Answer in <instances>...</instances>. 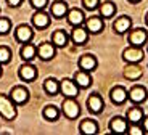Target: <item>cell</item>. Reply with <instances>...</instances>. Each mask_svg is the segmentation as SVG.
<instances>
[{
	"mask_svg": "<svg viewBox=\"0 0 148 135\" xmlns=\"http://www.w3.org/2000/svg\"><path fill=\"white\" fill-rule=\"evenodd\" d=\"M18 74H19V79L21 80H24V82H32L37 77V69H36V66H32V64H23L19 68Z\"/></svg>",
	"mask_w": 148,
	"mask_h": 135,
	"instance_id": "5bb4252c",
	"label": "cell"
},
{
	"mask_svg": "<svg viewBox=\"0 0 148 135\" xmlns=\"http://www.w3.org/2000/svg\"><path fill=\"white\" fill-rule=\"evenodd\" d=\"M127 93H129V100L132 103H142V101H145L147 97H148L147 88L142 87V85H134Z\"/></svg>",
	"mask_w": 148,
	"mask_h": 135,
	"instance_id": "7c38bea8",
	"label": "cell"
},
{
	"mask_svg": "<svg viewBox=\"0 0 148 135\" xmlns=\"http://www.w3.org/2000/svg\"><path fill=\"white\" fill-rule=\"evenodd\" d=\"M100 16L101 18H113L116 13V5L113 3V2H103V3H100Z\"/></svg>",
	"mask_w": 148,
	"mask_h": 135,
	"instance_id": "484cf974",
	"label": "cell"
},
{
	"mask_svg": "<svg viewBox=\"0 0 148 135\" xmlns=\"http://www.w3.org/2000/svg\"><path fill=\"white\" fill-rule=\"evenodd\" d=\"M60 93H63L66 98H76L79 95V85L74 79H64L60 82Z\"/></svg>",
	"mask_w": 148,
	"mask_h": 135,
	"instance_id": "277c9868",
	"label": "cell"
},
{
	"mask_svg": "<svg viewBox=\"0 0 148 135\" xmlns=\"http://www.w3.org/2000/svg\"><path fill=\"white\" fill-rule=\"evenodd\" d=\"M37 56V47H34L31 42H26L23 44V48H21V58L26 60V61H31Z\"/></svg>",
	"mask_w": 148,
	"mask_h": 135,
	"instance_id": "cb8c5ba5",
	"label": "cell"
},
{
	"mask_svg": "<svg viewBox=\"0 0 148 135\" xmlns=\"http://www.w3.org/2000/svg\"><path fill=\"white\" fill-rule=\"evenodd\" d=\"M130 3H137V2H140V0H129Z\"/></svg>",
	"mask_w": 148,
	"mask_h": 135,
	"instance_id": "d590c367",
	"label": "cell"
},
{
	"mask_svg": "<svg viewBox=\"0 0 148 135\" xmlns=\"http://www.w3.org/2000/svg\"><path fill=\"white\" fill-rule=\"evenodd\" d=\"M79 130H81V134H84V135H93V134L98 132V124H97L93 119H85V121L81 122Z\"/></svg>",
	"mask_w": 148,
	"mask_h": 135,
	"instance_id": "603a6c76",
	"label": "cell"
},
{
	"mask_svg": "<svg viewBox=\"0 0 148 135\" xmlns=\"http://www.w3.org/2000/svg\"><path fill=\"white\" fill-rule=\"evenodd\" d=\"M16 103L7 95H0V116L7 121H13L18 116V111H16Z\"/></svg>",
	"mask_w": 148,
	"mask_h": 135,
	"instance_id": "6da1fadb",
	"label": "cell"
},
{
	"mask_svg": "<svg viewBox=\"0 0 148 135\" xmlns=\"http://www.w3.org/2000/svg\"><path fill=\"white\" fill-rule=\"evenodd\" d=\"M31 5H32L36 10H44L48 5V0H31Z\"/></svg>",
	"mask_w": 148,
	"mask_h": 135,
	"instance_id": "1f68e13d",
	"label": "cell"
},
{
	"mask_svg": "<svg viewBox=\"0 0 148 135\" xmlns=\"http://www.w3.org/2000/svg\"><path fill=\"white\" fill-rule=\"evenodd\" d=\"M130 29H132V19H130L129 16H119V18H116V21L113 23V31H114L116 34H119V36L129 32Z\"/></svg>",
	"mask_w": 148,
	"mask_h": 135,
	"instance_id": "52a82bcc",
	"label": "cell"
},
{
	"mask_svg": "<svg viewBox=\"0 0 148 135\" xmlns=\"http://www.w3.org/2000/svg\"><path fill=\"white\" fill-rule=\"evenodd\" d=\"M127 121L132 122V124H140L142 121H143V110L138 108V106H132L127 110Z\"/></svg>",
	"mask_w": 148,
	"mask_h": 135,
	"instance_id": "7402d4cb",
	"label": "cell"
},
{
	"mask_svg": "<svg viewBox=\"0 0 148 135\" xmlns=\"http://www.w3.org/2000/svg\"><path fill=\"white\" fill-rule=\"evenodd\" d=\"M147 24H148V13H147Z\"/></svg>",
	"mask_w": 148,
	"mask_h": 135,
	"instance_id": "74e56055",
	"label": "cell"
},
{
	"mask_svg": "<svg viewBox=\"0 0 148 135\" xmlns=\"http://www.w3.org/2000/svg\"><path fill=\"white\" fill-rule=\"evenodd\" d=\"M82 5H84V8L92 11L100 7V0H82Z\"/></svg>",
	"mask_w": 148,
	"mask_h": 135,
	"instance_id": "4dcf8cb0",
	"label": "cell"
},
{
	"mask_svg": "<svg viewBox=\"0 0 148 135\" xmlns=\"http://www.w3.org/2000/svg\"><path fill=\"white\" fill-rule=\"evenodd\" d=\"M87 108H89V111H90V113H93V114L101 113L103 108H105L103 98H101L98 93H92V95L87 98Z\"/></svg>",
	"mask_w": 148,
	"mask_h": 135,
	"instance_id": "9c48e42d",
	"label": "cell"
},
{
	"mask_svg": "<svg viewBox=\"0 0 148 135\" xmlns=\"http://www.w3.org/2000/svg\"><path fill=\"white\" fill-rule=\"evenodd\" d=\"M52 44L55 45V47H66L68 44V34L64 32L63 29H58L55 31V32L52 34Z\"/></svg>",
	"mask_w": 148,
	"mask_h": 135,
	"instance_id": "d4e9b609",
	"label": "cell"
},
{
	"mask_svg": "<svg viewBox=\"0 0 148 135\" xmlns=\"http://www.w3.org/2000/svg\"><path fill=\"white\" fill-rule=\"evenodd\" d=\"M55 45L52 44V42H44V44L39 45V48H37V55H39V58L44 60V61H48V60H52L53 56H55L56 50H55Z\"/></svg>",
	"mask_w": 148,
	"mask_h": 135,
	"instance_id": "30bf717a",
	"label": "cell"
},
{
	"mask_svg": "<svg viewBox=\"0 0 148 135\" xmlns=\"http://www.w3.org/2000/svg\"><path fill=\"white\" fill-rule=\"evenodd\" d=\"M61 111L68 119L73 121V119H77V116L81 114V106L74 98H66L61 105Z\"/></svg>",
	"mask_w": 148,
	"mask_h": 135,
	"instance_id": "3957f363",
	"label": "cell"
},
{
	"mask_svg": "<svg viewBox=\"0 0 148 135\" xmlns=\"http://www.w3.org/2000/svg\"><path fill=\"white\" fill-rule=\"evenodd\" d=\"M21 2H23V0H7V3L10 5V7H13V8L19 7V5H21Z\"/></svg>",
	"mask_w": 148,
	"mask_h": 135,
	"instance_id": "836d02e7",
	"label": "cell"
},
{
	"mask_svg": "<svg viewBox=\"0 0 148 135\" xmlns=\"http://www.w3.org/2000/svg\"><path fill=\"white\" fill-rule=\"evenodd\" d=\"M84 27L89 31V34H98L103 31L105 27V23L101 16H90L84 21Z\"/></svg>",
	"mask_w": 148,
	"mask_h": 135,
	"instance_id": "8992f818",
	"label": "cell"
},
{
	"mask_svg": "<svg viewBox=\"0 0 148 135\" xmlns=\"http://www.w3.org/2000/svg\"><path fill=\"white\" fill-rule=\"evenodd\" d=\"M10 98L13 100L16 105H23V103H26L27 100H29V90H27L26 87H21V85L13 87L10 92Z\"/></svg>",
	"mask_w": 148,
	"mask_h": 135,
	"instance_id": "ba28073f",
	"label": "cell"
},
{
	"mask_svg": "<svg viewBox=\"0 0 148 135\" xmlns=\"http://www.w3.org/2000/svg\"><path fill=\"white\" fill-rule=\"evenodd\" d=\"M143 130L148 132V116H143Z\"/></svg>",
	"mask_w": 148,
	"mask_h": 135,
	"instance_id": "e575fe53",
	"label": "cell"
},
{
	"mask_svg": "<svg viewBox=\"0 0 148 135\" xmlns=\"http://www.w3.org/2000/svg\"><path fill=\"white\" fill-rule=\"evenodd\" d=\"M79 68H81L82 71H89V73H92L93 69H97V58L93 55L81 56V60H79Z\"/></svg>",
	"mask_w": 148,
	"mask_h": 135,
	"instance_id": "44dd1931",
	"label": "cell"
},
{
	"mask_svg": "<svg viewBox=\"0 0 148 135\" xmlns=\"http://www.w3.org/2000/svg\"><path fill=\"white\" fill-rule=\"evenodd\" d=\"M74 82L79 85V88H87L92 85V76L89 71H77L74 74Z\"/></svg>",
	"mask_w": 148,
	"mask_h": 135,
	"instance_id": "ffe728a7",
	"label": "cell"
},
{
	"mask_svg": "<svg viewBox=\"0 0 148 135\" xmlns=\"http://www.w3.org/2000/svg\"><path fill=\"white\" fill-rule=\"evenodd\" d=\"M143 56H145L143 48L142 47H134V45H130L129 48H126L124 53H122L124 61L129 63V64H138V63L143 60Z\"/></svg>",
	"mask_w": 148,
	"mask_h": 135,
	"instance_id": "7a4b0ae2",
	"label": "cell"
},
{
	"mask_svg": "<svg viewBox=\"0 0 148 135\" xmlns=\"http://www.w3.org/2000/svg\"><path fill=\"white\" fill-rule=\"evenodd\" d=\"M15 36H16V40L21 42V44H26L32 39L34 32H32V27L29 24H19L15 31Z\"/></svg>",
	"mask_w": 148,
	"mask_h": 135,
	"instance_id": "8fae6325",
	"label": "cell"
},
{
	"mask_svg": "<svg viewBox=\"0 0 148 135\" xmlns=\"http://www.w3.org/2000/svg\"><path fill=\"white\" fill-rule=\"evenodd\" d=\"M127 129H129V124H127V119H124V117L121 116H116L111 119L110 122V130L114 132V134H124V132H127Z\"/></svg>",
	"mask_w": 148,
	"mask_h": 135,
	"instance_id": "ac0fdd59",
	"label": "cell"
},
{
	"mask_svg": "<svg viewBox=\"0 0 148 135\" xmlns=\"http://www.w3.org/2000/svg\"><path fill=\"white\" fill-rule=\"evenodd\" d=\"M0 76H2V64H0Z\"/></svg>",
	"mask_w": 148,
	"mask_h": 135,
	"instance_id": "8d00e7d4",
	"label": "cell"
},
{
	"mask_svg": "<svg viewBox=\"0 0 148 135\" xmlns=\"http://www.w3.org/2000/svg\"><path fill=\"white\" fill-rule=\"evenodd\" d=\"M110 97H111V101L113 103H116V105H122V103L129 98V93H127V90L124 87L116 85V87H113V90L110 92Z\"/></svg>",
	"mask_w": 148,
	"mask_h": 135,
	"instance_id": "2e32d148",
	"label": "cell"
},
{
	"mask_svg": "<svg viewBox=\"0 0 148 135\" xmlns=\"http://www.w3.org/2000/svg\"><path fill=\"white\" fill-rule=\"evenodd\" d=\"M44 90L52 97L56 95V93H60V82L56 79H53V77H48L44 82Z\"/></svg>",
	"mask_w": 148,
	"mask_h": 135,
	"instance_id": "4316f807",
	"label": "cell"
},
{
	"mask_svg": "<svg viewBox=\"0 0 148 135\" xmlns=\"http://www.w3.org/2000/svg\"><path fill=\"white\" fill-rule=\"evenodd\" d=\"M50 13H52L53 18H56V19L64 18V16L68 15V5H66V2H63V0H56V2H53L52 8H50Z\"/></svg>",
	"mask_w": 148,
	"mask_h": 135,
	"instance_id": "d6986e66",
	"label": "cell"
},
{
	"mask_svg": "<svg viewBox=\"0 0 148 135\" xmlns=\"http://www.w3.org/2000/svg\"><path fill=\"white\" fill-rule=\"evenodd\" d=\"M11 60V50L8 47H0V64H5Z\"/></svg>",
	"mask_w": 148,
	"mask_h": 135,
	"instance_id": "f546056e",
	"label": "cell"
},
{
	"mask_svg": "<svg viewBox=\"0 0 148 135\" xmlns=\"http://www.w3.org/2000/svg\"><path fill=\"white\" fill-rule=\"evenodd\" d=\"M127 132L130 135H143L145 134V130H142V127H138V124H132V127L127 129Z\"/></svg>",
	"mask_w": 148,
	"mask_h": 135,
	"instance_id": "d6a6232c",
	"label": "cell"
},
{
	"mask_svg": "<svg viewBox=\"0 0 148 135\" xmlns=\"http://www.w3.org/2000/svg\"><path fill=\"white\" fill-rule=\"evenodd\" d=\"M32 24L37 29H45V27H48V24H50V16H48L45 11L37 10L32 15Z\"/></svg>",
	"mask_w": 148,
	"mask_h": 135,
	"instance_id": "9a60e30c",
	"label": "cell"
},
{
	"mask_svg": "<svg viewBox=\"0 0 148 135\" xmlns=\"http://www.w3.org/2000/svg\"><path fill=\"white\" fill-rule=\"evenodd\" d=\"M42 114H44V117H45L47 121H52V122H55V121L60 117V111H58V108H56V106H53V105L45 106L44 111H42Z\"/></svg>",
	"mask_w": 148,
	"mask_h": 135,
	"instance_id": "83f0119b",
	"label": "cell"
},
{
	"mask_svg": "<svg viewBox=\"0 0 148 135\" xmlns=\"http://www.w3.org/2000/svg\"><path fill=\"white\" fill-rule=\"evenodd\" d=\"M89 39V31L82 27V26H74L73 32H71V40L76 45H84Z\"/></svg>",
	"mask_w": 148,
	"mask_h": 135,
	"instance_id": "4fadbf2b",
	"label": "cell"
},
{
	"mask_svg": "<svg viewBox=\"0 0 148 135\" xmlns=\"http://www.w3.org/2000/svg\"><path fill=\"white\" fill-rule=\"evenodd\" d=\"M148 40V32L142 27L138 29H130L129 32V44L134 47H143Z\"/></svg>",
	"mask_w": 148,
	"mask_h": 135,
	"instance_id": "5b68a950",
	"label": "cell"
},
{
	"mask_svg": "<svg viewBox=\"0 0 148 135\" xmlns=\"http://www.w3.org/2000/svg\"><path fill=\"white\" fill-rule=\"evenodd\" d=\"M11 31V21L8 18H2L0 16V36H5Z\"/></svg>",
	"mask_w": 148,
	"mask_h": 135,
	"instance_id": "f1b7e54d",
	"label": "cell"
},
{
	"mask_svg": "<svg viewBox=\"0 0 148 135\" xmlns=\"http://www.w3.org/2000/svg\"><path fill=\"white\" fill-rule=\"evenodd\" d=\"M66 18H68V23L71 26H82L85 21V15L79 8H71V10H68Z\"/></svg>",
	"mask_w": 148,
	"mask_h": 135,
	"instance_id": "e0dca14e",
	"label": "cell"
}]
</instances>
